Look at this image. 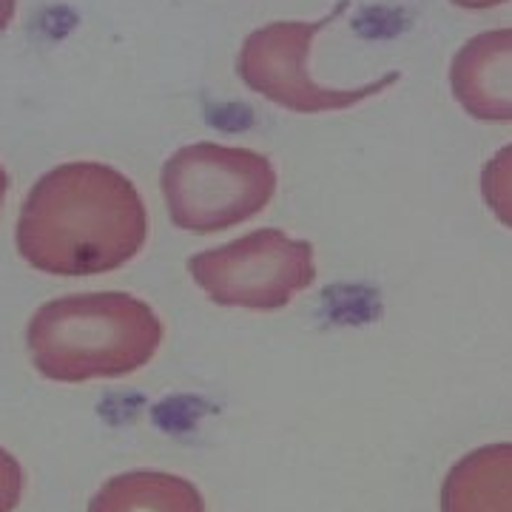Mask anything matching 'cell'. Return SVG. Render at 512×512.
I'll use <instances>...</instances> for the list:
<instances>
[{
	"label": "cell",
	"instance_id": "obj_1",
	"mask_svg": "<svg viewBox=\"0 0 512 512\" xmlns=\"http://www.w3.org/2000/svg\"><path fill=\"white\" fill-rule=\"evenodd\" d=\"M15 239L43 274H111L146 248V200L114 165L63 163L32 185Z\"/></svg>",
	"mask_w": 512,
	"mask_h": 512
},
{
	"label": "cell",
	"instance_id": "obj_2",
	"mask_svg": "<svg viewBox=\"0 0 512 512\" xmlns=\"http://www.w3.org/2000/svg\"><path fill=\"white\" fill-rule=\"evenodd\" d=\"M163 336L148 302L123 291H94L40 305L26 328V348L43 379L77 384L137 373L157 356Z\"/></svg>",
	"mask_w": 512,
	"mask_h": 512
},
{
	"label": "cell",
	"instance_id": "obj_3",
	"mask_svg": "<svg viewBox=\"0 0 512 512\" xmlns=\"http://www.w3.org/2000/svg\"><path fill=\"white\" fill-rule=\"evenodd\" d=\"M168 220L185 234H220L262 214L276 194L274 163L251 148L191 143L160 174Z\"/></svg>",
	"mask_w": 512,
	"mask_h": 512
},
{
	"label": "cell",
	"instance_id": "obj_4",
	"mask_svg": "<svg viewBox=\"0 0 512 512\" xmlns=\"http://www.w3.org/2000/svg\"><path fill=\"white\" fill-rule=\"evenodd\" d=\"M348 0L336 3L333 12L319 20H274L254 29L242 40L237 55L239 80L268 103L293 114H328L345 111L382 94L399 83V72L382 74L365 86L333 89L322 86L308 69L313 40L328 29L333 20L348 12Z\"/></svg>",
	"mask_w": 512,
	"mask_h": 512
},
{
	"label": "cell",
	"instance_id": "obj_5",
	"mask_svg": "<svg viewBox=\"0 0 512 512\" xmlns=\"http://www.w3.org/2000/svg\"><path fill=\"white\" fill-rule=\"evenodd\" d=\"M188 274L214 305L242 311H279L316 282L311 242L279 228H259L188 259Z\"/></svg>",
	"mask_w": 512,
	"mask_h": 512
},
{
	"label": "cell",
	"instance_id": "obj_6",
	"mask_svg": "<svg viewBox=\"0 0 512 512\" xmlns=\"http://www.w3.org/2000/svg\"><path fill=\"white\" fill-rule=\"evenodd\" d=\"M450 92L478 123L512 126V26L481 32L458 49Z\"/></svg>",
	"mask_w": 512,
	"mask_h": 512
},
{
	"label": "cell",
	"instance_id": "obj_7",
	"mask_svg": "<svg viewBox=\"0 0 512 512\" xmlns=\"http://www.w3.org/2000/svg\"><path fill=\"white\" fill-rule=\"evenodd\" d=\"M441 512H512V441L461 456L441 484Z\"/></svg>",
	"mask_w": 512,
	"mask_h": 512
},
{
	"label": "cell",
	"instance_id": "obj_8",
	"mask_svg": "<svg viewBox=\"0 0 512 512\" xmlns=\"http://www.w3.org/2000/svg\"><path fill=\"white\" fill-rule=\"evenodd\" d=\"M89 512H205L197 484L160 470H131L109 478L89 501Z\"/></svg>",
	"mask_w": 512,
	"mask_h": 512
},
{
	"label": "cell",
	"instance_id": "obj_9",
	"mask_svg": "<svg viewBox=\"0 0 512 512\" xmlns=\"http://www.w3.org/2000/svg\"><path fill=\"white\" fill-rule=\"evenodd\" d=\"M481 197L495 220L512 231V143L481 168Z\"/></svg>",
	"mask_w": 512,
	"mask_h": 512
},
{
	"label": "cell",
	"instance_id": "obj_10",
	"mask_svg": "<svg viewBox=\"0 0 512 512\" xmlns=\"http://www.w3.org/2000/svg\"><path fill=\"white\" fill-rule=\"evenodd\" d=\"M23 487H26V476H23L20 461L0 447V512L18 510Z\"/></svg>",
	"mask_w": 512,
	"mask_h": 512
},
{
	"label": "cell",
	"instance_id": "obj_11",
	"mask_svg": "<svg viewBox=\"0 0 512 512\" xmlns=\"http://www.w3.org/2000/svg\"><path fill=\"white\" fill-rule=\"evenodd\" d=\"M450 3L458 6V9L476 12V9H495V6H504V3H510V0H450Z\"/></svg>",
	"mask_w": 512,
	"mask_h": 512
},
{
	"label": "cell",
	"instance_id": "obj_12",
	"mask_svg": "<svg viewBox=\"0 0 512 512\" xmlns=\"http://www.w3.org/2000/svg\"><path fill=\"white\" fill-rule=\"evenodd\" d=\"M18 12V0H0V32H6L15 20Z\"/></svg>",
	"mask_w": 512,
	"mask_h": 512
},
{
	"label": "cell",
	"instance_id": "obj_13",
	"mask_svg": "<svg viewBox=\"0 0 512 512\" xmlns=\"http://www.w3.org/2000/svg\"><path fill=\"white\" fill-rule=\"evenodd\" d=\"M6 191H9V174H6V168L0 165V208H3V202H6Z\"/></svg>",
	"mask_w": 512,
	"mask_h": 512
}]
</instances>
